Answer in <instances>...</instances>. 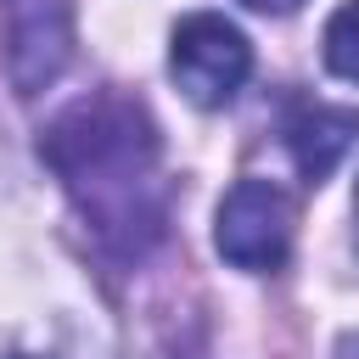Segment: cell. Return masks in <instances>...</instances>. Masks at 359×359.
<instances>
[{"label": "cell", "mask_w": 359, "mask_h": 359, "mask_svg": "<svg viewBox=\"0 0 359 359\" xmlns=\"http://www.w3.org/2000/svg\"><path fill=\"white\" fill-rule=\"evenodd\" d=\"M6 11V67L22 95H39L73 56V6L67 0H0Z\"/></svg>", "instance_id": "4"}, {"label": "cell", "mask_w": 359, "mask_h": 359, "mask_svg": "<svg viewBox=\"0 0 359 359\" xmlns=\"http://www.w3.org/2000/svg\"><path fill=\"white\" fill-rule=\"evenodd\" d=\"M325 67L337 73V79H348V84H359V0H348V6H337L331 11V22H325Z\"/></svg>", "instance_id": "6"}, {"label": "cell", "mask_w": 359, "mask_h": 359, "mask_svg": "<svg viewBox=\"0 0 359 359\" xmlns=\"http://www.w3.org/2000/svg\"><path fill=\"white\" fill-rule=\"evenodd\" d=\"M241 6H252V11H269V17H286V11H297L303 0H241Z\"/></svg>", "instance_id": "7"}, {"label": "cell", "mask_w": 359, "mask_h": 359, "mask_svg": "<svg viewBox=\"0 0 359 359\" xmlns=\"http://www.w3.org/2000/svg\"><path fill=\"white\" fill-rule=\"evenodd\" d=\"M6 359H34V353H6Z\"/></svg>", "instance_id": "9"}, {"label": "cell", "mask_w": 359, "mask_h": 359, "mask_svg": "<svg viewBox=\"0 0 359 359\" xmlns=\"http://www.w3.org/2000/svg\"><path fill=\"white\" fill-rule=\"evenodd\" d=\"M168 73H174V84H180L196 107H224V101H236V90H241L247 73H252V45H247V34H241L230 17H219V11H191V17L174 28Z\"/></svg>", "instance_id": "2"}, {"label": "cell", "mask_w": 359, "mask_h": 359, "mask_svg": "<svg viewBox=\"0 0 359 359\" xmlns=\"http://www.w3.org/2000/svg\"><path fill=\"white\" fill-rule=\"evenodd\" d=\"M292 196L269 180H236L219 202V219H213V247L224 264L236 269H280L286 252H292Z\"/></svg>", "instance_id": "3"}, {"label": "cell", "mask_w": 359, "mask_h": 359, "mask_svg": "<svg viewBox=\"0 0 359 359\" xmlns=\"http://www.w3.org/2000/svg\"><path fill=\"white\" fill-rule=\"evenodd\" d=\"M353 247H359V191H353Z\"/></svg>", "instance_id": "8"}, {"label": "cell", "mask_w": 359, "mask_h": 359, "mask_svg": "<svg viewBox=\"0 0 359 359\" xmlns=\"http://www.w3.org/2000/svg\"><path fill=\"white\" fill-rule=\"evenodd\" d=\"M39 157L67 185L73 208L95 230L101 252L135 264L168 224V185H163V140L151 112L123 90H95L56 112L39 140Z\"/></svg>", "instance_id": "1"}, {"label": "cell", "mask_w": 359, "mask_h": 359, "mask_svg": "<svg viewBox=\"0 0 359 359\" xmlns=\"http://www.w3.org/2000/svg\"><path fill=\"white\" fill-rule=\"evenodd\" d=\"M353 135H359V112H353V107L297 101V107L286 112V151H292V163H297V174H303L309 185H320V180L342 163V151L353 146Z\"/></svg>", "instance_id": "5"}]
</instances>
